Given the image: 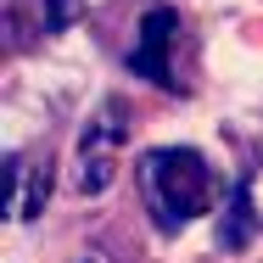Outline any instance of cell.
<instances>
[{"label":"cell","instance_id":"6da1fadb","mask_svg":"<svg viewBox=\"0 0 263 263\" xmlns=\"http://www.w3.org/2000/svg\"><path fill=\"white\" fill-rule=\"evenodd\" d=\"M140 174H146V196H152L157 224L174 230V224L208 213V202H213V168H208L202 152H191V146L152 152V157L140 162Z\"/></svg>","mask_w":263,"mask_h":263},{"label":"cell","instance_id":"7a4b0ae2","mask_svg":"<svg viewBox=\"0 0 263 263\" xmlns=\"http://www.w3.org/2000/svg\"><path fill=\"white\" fill-rule=\"evenodd\" d=\"M174 34H179V11L152 6L146 23H140V40H135V51H129V67H135L140 79H152V84H174V73H168V62H162Z\"/></svg>","mask_w":263,"mask_h":263},{"label":"cell","instance_id":"3957f363","mask_svg":"<svg viewBox=\"0 0 263 263\" xmlns=\"http://www.w3.org/2000/svg\"><path fill=\"white\" fill-rule=\"evenodd\" d=\"M252 235H258V213H252V191H247V179L224 196V218H218V247L224 252H247L252 247Z\"/></svg>","mask_w":263,"mask_h":263},{"label":"cell","instance_id":"277c9868","mask_svg":"<svg viewBox=\"0 0 263 263\" xmlns=\"http://www.w3.org/2000/svg\"><path fill=\"white\" fill-rule=\"evenodd\" d=\"M79 17V0H40V34H62Z\"/></svg>","mask_w":263,"mask_h":263},{"label":"cell","instance_id":"5b68a950","mask_svg":"<svg viewBox=\"0 0 263 263\" xmlns=\"http://www.w3.org/2000/svg\"><path fill=\"white\" fill-rule=\"evenodd\" d=\"M45 196H51V174L40 168V174H28V191H23V208H17V218H23V224H28V218H40Z\"/></svg>","mask_w":263,"mask_h":263}]
</instances>
